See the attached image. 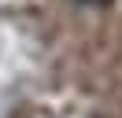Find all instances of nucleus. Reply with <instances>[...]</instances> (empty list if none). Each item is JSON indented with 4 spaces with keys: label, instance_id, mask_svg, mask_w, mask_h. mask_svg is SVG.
<instances>
[{
    "label": "nucleus",
    "instance_id": "obj_1",
    "mask_svg": "<svg viewBox=\"0 0 122 118\" xmlns=\"http://www.w3.org/2000/svg\"><path fill=\"white\" fill-rule=\"evenodd\" d=\"M78 4H107V0H78Z\"/></svg>",
    "mask_w": 122,
    "mask_h": 118
}]
</instances>
